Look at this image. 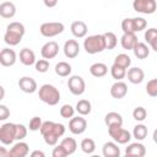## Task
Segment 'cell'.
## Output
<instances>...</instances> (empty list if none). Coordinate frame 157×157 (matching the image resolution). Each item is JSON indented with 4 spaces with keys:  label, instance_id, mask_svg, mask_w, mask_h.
<instances>
[{
    "label": "cell",
    "instance_id": "6da1fadb",
    "mask_svg": "<svg viewBox=\"0 0 157 157\" xmlns=\"http://www.w3.org/2000/svg\"><path fill=\"white\" fill-rule=\"evenodd\" d=\"M44 142L49 146H55L59 141V137H61L65 134V126L60 123H54L50 120L43 121L39 129Z\"/></svg>",
    "mask_w": 157,
    "mask_h": 157
},
{
    "label": "cell",
    "instance_id": "7a4b0ae2",
    "mask_svg": "<svg viewBox=\"0 0 157 157\" xmlns=\"http://www.w3.org/2000/svg\"><path fill=\"white\" fill-rule=\"evenodd\" d=\"M25 32H26V28L23 23L17 22V21L11 22L6 27V32L4 34V42L10 47H15L21 43L25 36Z\"/></svg>",
    "mask_w": 157,
    "mask_h": 157
},
{
    "label": "cell",
    "instance_id": "3957f363",
    "mask_svg": "<svg viewBox=\"0 0 157 157\" xmlns=\"http://www.w3.org/2000/svg\"><path fill=\"white\" fill-rule=\"evenodd\" d=\"M38 97L43 103L48 105H56L60 101V92L55 86L45 83L39 87Z\"/></svg>",
    "mask_w": 157,
    "mask_h": 157
},
{
    "label": "cell",
    "instance_id": "277c9868",
    "mask_svg": "<svg viewBox=\"0 0 157 157\" xmlns=\"http://www.w3.org/2000/svg\"><path fill=\"white\" fill-rule=\"evenodd\" d=\"M83 49L88 54H97L105 50V43L103 34H93L88 36L83 40Z\"/></svg>",
    "mask_w": 157,
    "mask_h": 157
},
{
    "label": "cell",
    "instance_id": "5b68a950",
    "mask_svg": "<svg viewBox=\"0 0 157 157\" xmlns=\"http://www.w3.org/2000/svg\"><path fill=\"white\" fill-rule=\"evenodd\" d=\"M64 29H65V26L61 22H44L39 27L40 34L43 37H47V38L55 37V36L63 33Z\"/></svg>",
    "mask_w": 157,
    "mask_h": 157
},
{
    "label": "cell",
    "instance_id": "8992f818",
    "mask_svg": "<svg viewBox=\"0 0 157 157\" xmlns=\"http://www.w3.org/2000/svg\"><path fill=\"white\" fill-rule=\"evenodd\" d=\"M108 134L114 140V142L120 145H125L131 140V134L121 126H109Z\"/></svg>",
    "mask_w": 157,
    "mask_h": 157
},
{
    "label": "cell",
    "instance_id": "52a82bcc",
    "mask_svg": "<svg viewBox=\"0 0 157 157\" xmlns=\"http://www.w3.org/2000/svg\"><path fill=\"white\" fill-rule=\"evenodd\" d=\"M15 123H5L0 126V142L2 145H11L15 141Z\"/></svg>",
    "mask_w": 157,
    "mask_h": 157
},
{
    "label": "cell",
    "instance_id": "ba28073f",
    "mask_svg": "<svg viewBox=\"0 0 157 157\" xmlns=\"http://www.w3.org/2000/svg\"><path fill=\"white\" fill-rule=\"evenodd\" d=\"M132 9L136 12L145 13V15H151L156 11L157 2H156V0H134Z\"/></svg>",
    "mask_w": 157,
    "mask_h": 157
},
{
    "label": "cell",
    "instance_id": "9c48e42d",
    "mask_svg": "<svg viewBox=\"0 0 157 157\" xmlns=\"http://www.w3.org/2000/svg\"><path fill=\"white\" fill-rule=\"evenodd\" d=\"M67 87H69V91L74 96H81L86 90V83H85V80L81 76L72 75L67 80Z\"/></svg>",
    "mask_w": 157,
    "mask_h": 157
},
{
    "label": "cell",
    "instance_id": "30bf717a",
    "mask_svg": "<svg viewBox=\"0 0 157 157\" xmlns=\"http://www.w3.org/2000/svg\"><path fill=\"white\" fill-rule=\"evenodd\" d=\"M86 128H87V120L82 115H77V117L70 118L69 130L74 135H81V134H83L86 131Z\"/></svg>",
    "mask_w": 157,
    "mask_h": 157
},
{
    "label": "cell",
    "instance_id": "8fae6325",
    "mask_svg": "<svg viewBox=\"0 0 157 157\" xmlns=\"http://www.w3.org/2000/svg\"><path fill=\"white\" fill-rule=\"evenodd\" d=\"M59 53V44L55 40H49L47 42L42 49H40V55L43 59H54Z\"/></svg>",
    "mask_w": 157,
    "mask_h": 157
},
{
    "label": "cell",
    "instance_id": "7c38bea8",
    "mask_svg": "<svg viewBox=\"0 0 157 157\" xmlns=\"http://www.w3.org/2000/svg\"><path fill=\"white\" fill-rule=\"evenodd\" d=\"M17 60V55L15 53L13 49L10 48H4L0 52V64L5 67H10L12 66Z\"/></svg>",
    "mask_w": 157,
    "mask_h": 157
},
{
    "label": "cell",
    "instance_id": "4fadbf2b",
    "mask_svg": "<svg viewBox=\"0 0 157 157\" xmlns=\"http://www.w3.org/2000/svg\"><path fill=\"white\" fill-rule=\"evenodd\" d=\"M64 54L69 59H75L80 53V44L76 39H69L64 44Z\"/></svg>",
    "mask_w": 157,
    "mask_h": 157
},
{
    "label": "cell",
    "instance_id": "5bb4252c",
    "mask_svg": "<svg viewBox=\"0 0 157 157\" xmlns=\"http://www.w3.org/2000/svg\"><path fill=\"white\" fill-rule=\"evenodd\" d=\"M18 87L25 93H34L37 91V82L29 76H23L18 80Z\"/></svg>",
    "mask_w": 157,
    "mask_h": 157
},
{
    "label": "cell",
    "instance_id": "9a60e30c",
    "mask_svg": "<svg viewBox=\"0 0 157 157\" xmlns=\"http://www.w3.org/2000/svg\"><path fill=\"white\" fill-rule=\"evenodd\" d=\"M9 153H10V157H26L29 153V146L27 142L20 140L11 147Z\"/></svg>",
    "mask_w": 157,
    "mask_h": 157
},
{
    "label": "cell",
    "instance_id": "2e32d148",
    "mask_svg": "<svg viewBox=\"0 0 157 157\" xmlns=\"http://www.w3.org/2000/svg\"><path fill=\"white\" fill-rule=\"evenodd\" d=\"M128 93V86L125 82H123L121 80L120 81H117L112 85L110 87V96L115 99H121L126 96Z\"/></svg>",
    "mask_w": 157,
    "mask_h": 157
},
{
    "label": "cell",
    "instance_id": "e0dca14e",
    "mask_svg": "<svg viewBox=\"0 0 157 157\" xmlns=\"http://www.w3.org/2000/svg\"><path fill=\"white\" fill-rule=\"evenodd\" d=\"M125 155L132 157H144L146 155V147L141 142H132L125 148Z\"/></svg>",
    "mask_w": 157,
    "mask_h": 157
},
{
    "label": "cell",
    "instance_id": "ac0fdd59",
    "mask_svg": "<svg viewBox=\"0 0 157 157\" xmlns=\"http://www.w3.org/2000/svg\"><path fill=\"white\" fill-rule=\"evenodd\" d=\"M125 76H128V80H129L131 83L139 85V83H141V82L144 81V78H145V72H144V70H142L141 67H130V69L128 70V72H126Z\"/></svg>",
    "mask_w": 157,
    "mask_h": 157
},
{
    "label": "cell",
    "instance_id": "d6986e66",
    "mask_svg": "<svg viewBox=\"0 0 157 157\" xmlns=\"http://www.w3.org/2000/svg\"><path fill=\"white\" fill-rule=\"evenodd\" d=\"M70 29H71V33H72V36L75 38H83V37H86L87 31H88L87 25L83 21H74L71 23Z\"/></svg>",
    "mask_w": 157,
    "mask_h": 157
},
{
    "label": "cell",
    "instance_id": "ffe728a7",
    "mask_svg": "<svg viewBox=\"0 0 157 157\" xmlns=\"http://www.w3.org/2000/svg\"><path fill=\"white\" fill-rule=\"evenodd\" d=\"M102 153L104 157H119L120 156V148L114 141H108L102 147Z\"/></svg>",
    "mask_w": 157,
    "mask_h": 157
},
{
    "label": "cell",
    "instance_id": "44dd1931",
    "mask_svg": "<svg viewBox=\"0 0 157 157\" xmlns=\"http://www.w3.org/2000/svg\"><path fill=\"white\" fill-rule=\"evenodd\" d=\"M16 15V6L11 1H4L0 4V16L2 18H12Z\"/></svg>",
    "mask_w": 157,
    "mask_h": 157
},
{
    "label": "cell",
    "instance_id": "7402d4cb",
    "mask_svg": "<svg viewBox=\"0 0 157 157\" xmlns=\"http://www.w3.org/2000/svg\"><path fill=\"white\" fill-rule=\"evenodd\" d=\"M20 61L26 65V66H31L36 63V54L32 49L29 48H23L20 52Z\"/></svg>",
    "mask_w": 157,
    "mask_h": 157
},
{
    "label": "cell",
    "instance_id": "603a6c76",
    "mask_svg": "<svg viewBox=\"0 0 157 157\" xmlns=\"http://www.w3.org/2000/svg\"><path fill=\"white\" fill-rule=\"evenodd\" d=\"M105 125L109 126H123V117L117 112H109L104 117Z\"/></svg>",
    "mask_w": 157,
    "mask_h": 157
},
{
    "label": "cell",
    "instance_id": "cb8c5ba5",
    "mask_svg": "<svg viewBox=\"0 0 157 157\" xmlns=\"http://www.w3.org/2000/svg\"><path fill=\"white\" fill-rule=\"evenodd\" d=\"M137 42L139 40H137V37L135 33H124L120 38V44L126 50H131Z\"/></svg>",
    "mask_w": 157,
    "mask_h": 157
},
{
    "label": "cell",
    "instance_id": "d4e9b609",
    "mask_svg": "<svg viewBox=\"0 0 157 157\" xmlns=\"http://www.w3.org/2000/svg\"><path fill=\"white\" fill-rule=\"evenodd\" d=\"M131 50L134 52V55H135L137 59H140V60L146 59V58L150 55V49H148V47H147L145 43H142V42H137V43L134 45V48H132Z\"/></svg>",
    "mask_w": 157,
    "mask_h": 157
},
{
    "label": "cell",
    "instance_id": "484cf974",
    "mask_svg": "<svg viewBox=\"0 0 157 157\" xmlns=\"http://www.w3.org/2000/svg\"><path fill=\"white\" fill-rule=\"evenodd\" d=\"M108 72V66L103 63H94L90 66V74L93 77H103Z\"/></svg>",
    "mask_w": 157,
    "mask_h": 157
},
{
    "label": "cell",
    "instance_id": "4316f807",
    "mask_svg": "<svg viewBox=\"0 0 157 157\" xmlns=\"http://www.w3.org/2000/svg\"><path fill=\"white\" fill-rule=\"evenodd\" d=\"M59 145L64 148V151L66 152V156L75 153V151L77 148V142L74 137H64Z\"/></svg>",
    "mask_w": 157,
    "mask_h": 157
},
{
    "label": "cell",
    "instance_id": "83f0119b",
    "mask_svg": "<svg viewBox=\"0 0 157 157\" xmlns=\"http://www.w3.org/2000/svg\"><path fill=\"white\" fill-rule=\"evenodd\" d=\"M145 40L147 42V44H150L152 50L157 52V29L156 28H148L145 32Z\"/></svg>",
    "mask_w": 157,
    "mask_h": 157
},
{
    "label": "cell",
    "instance_id": "f1b7e54d",
    "mask_svg": "<svg viewBox=\"0 0 157 157\" xmlns=\"http://www.w3.org/2000/svg\"><path fill=\"white\" fill-rule=\"evenodd\" d=\"M75 110H76L80 115H82V117L88 115V114L91 113V110H92L91 102L87 101V99H80V101L76 103V108H75Z\"/></svg>",
    "mask_w": 157,
    "mask_h": 157
},
{
    "label": "cell",
    "instance_id": "f546056e",
    "mask_svg": "<svg viewBox=\"0 0 157 157\" xmlns=\"http://www.w3.org/2000/svg\"><path fill=\"white\" fill-rule=\"evenodd\" d=\"M71 65L66 61H59L55 65V74L60 77H66L71 74Z\"/></svg>",
    "mask_w": 157,
    "mask_h": 157
},
{
    "label": "cell",
    "instance_id": "4dcf8cb0",
    "mask_svg": "<svg viewBox=\"0 0 157 157\" xmlns=\"http://www.w3.org/2000/svg\"><path fill=\"white\" fill-rule=\"evenodd\" d=\"M114 64L118 65V66H120V67H123V69H129V66L131 65V59H130V56L128 54L120 53V54H118L115 56Z\"/></svg>",
    "mask_w": 157,
    "mask_h": 157
},
{
    "label": "cell",
    "instance_id": "1f68e13d",
    "mask_svg": "<svg viewBox=\"0 0 157 157\" xmlns=\"http://www.w3.org/2000/svg\"><path fill=\"white\" fill-rule=\"evenodd\" d=\"M80 147H81L82 152H85L87 155H92L94 152V150H96V142H94V140H92L90 137H86V139H83L81 141Z\"/></svg>",
    "mask_w": 157,
    "mask_h": 157
},
{
    "label": "cell",
    "instance_id": "d6a6232c",
    "mask_svg": "<svg viewBox=\"0 0 157 157\" xmlns=\"http://www.w3.org/2000/svg\"><path fill=\"white\" fill-rule=\"evenodd\" d=\"M147 128L144 125V124H137L134 126V130H132V136L137 140V141H142L144 139H146L147 136Z\"/></svg>",
    "mask_w": 157,
    "mask_h": 157
},
{
    "label": "cell",
    "instance_id": "836d02e7",
    "mask_svg": "<svg viewBox=\"0 0 157 157\" xmlns=\"http://www.w3.org/2000/svg\"><path fill=\"white\" fill-rule=\"evenodd\" d=\"M103 37H104L105 49L112 50V49H114V48L117 47L118 38H117V36H115L113 32H105V33H103Z\"/></svg>",
    "mask_w": 157,
    "mask_h": 157
},
{
    "label": "cell",
    "instance_id": "e575fe53",
    "mask_svg": "<svg viewBox=\"0 0 157 157\" xmlns=\"http://www.w3.org/2000/svg\"><path fill=\"white\" fill-rule=\"evenodd\" d=\"M110 75H112V77L115 78L117 81H120L121 78L125 77V75H126V69H123V67H120V66L113 64L112 67H110Z\"/></svg>",
    "mask_w": 157,
    "mask_h": 157
},
{
    "label": "cell",
    "instance_id": "d590c367",
    "mask_svg": "<svg viewBox=\"0 0 157 157\" xmlns=\"http://www.w3.org/2000/svg\"><path fill=\"white\" fill-rule=\"evenodd\" d=\"M59 113H60L61 118L70 119V118H72L74 114H75V108H74L71 104H64V105H61Z\"/></svg>",
    "mask_w": 157,
    "mask_h": 157
},
{
    "label": "cell",
    "instance_id": "8d00e7d4",
    "mask_svg": "<svg viewBox=\"0 0 157 157\" xmlns=\"http://www.w3.org/2000/svg\"><path fill=\"white\" fill-rule=\"evenodd\" d=\"M121 29L124 33H135L134 18H124L121 21Z\"/></svg>",
    "mask_w": 157,
    "mask_h": 157
},
{
    "label": "cell",
    "instance_id": "74e56055",
    "mask_svg": "<svg viewBox=\"0 0 157 157\" xmlns=\"http://www.w3.org/2000/svg\"><path fill=\"white\" fill-rule=\"evenodd\" d=\"M147 117V112L144 107H136L134 110H132V118L136 120V121H144Z\"/></svg>",
    "mask_w": 157,
    "mask_h": 157
},
{
    "label": "cell",
    "instance_id": "f35d334b",
    "mask_svg": "<svg viewBox=\"0 0 157 157\" xmlns=\"http://www.w3.org/2000/svg\"><path fill=\"white\" fill-rule=\"evenodd\" d=\"M34 67L38 72L40 74H44L49 70V61L47 59H39V60H36L34 63Z\"/></svg>",
    "mask_w": 157,
    "mask_h": 157
},
{
    "label": "cell",
    "instance_id": "ab89813d",
    "mask_svg": "<svg viewBox=\"0 0 157 157\" xmlns=\"http://www.w3.org/2000/svg\"><path fill=\"white\" fill-rule=\"evenodd\" d=\"M146 93L150 97H156L157 96V78H152L147 82L146 85Z\"/></svg>",
    "mask_w": 157,
    "mask_h": 157
},
{
    "label": "cell",
    "instance_id": "60d3db41",
    "mask_svg": "<svg viewBox=\"0 0 157 157\" xmlns=\"http://www.w3.org/2000/svg\"><path fill=\"white\" fill-rule=\"evenodd\" d=\"M27 136V128L23 124H16L15 128V140H23Z\"/></svg>",
    "mask_w": 157,
    "mask_h": 157
},
{
    "label": "cell",
    "instance_id": "b9f144b4",
    "mask_svg": "<svg viewBox=\"0 0 157 157\" xmlns=\"http://www.w3.org/2000/svg\"><path fill=\"white\" fill-rule=\"evenodd\" d=\"M134 26H135V33L140 32V31L146 28L147 21L145 18H142V17H134Z\"/></svg>",
    "mask_w": 157,
    "mask_h": 157
},
{
    "label": "cell",
    "instance_id": "7bdbcfd3",
    "mask_svg": "<svg viewBox=\"0 0 157 157\" xmlns=\"http://www.w3.org/2000/svg\"><path fill=\"white\" fill-rule=\"evenodd\" d=\"M42 123H43V121H42V119H40L39 117H33V118L29 120V125H28V128H29L31 131H37V130L40 129Z\"/></svg>",
    "mask_w": 157,
    "mask_h": 157
},
{
    "label": "cell",
    "instance_id": "ee69618b",
    "mask_svg": "<svg viewBox=\"0 0 157 157\" xmlns=\"http://www.w3.org/2000/svg\"><path fill=\"white\" fill-rule=\"evenodd\" d=\"M52 156L53 157H66V152L64 151V148L60 146V145H55V147L53 148V152H52Z\"/></svg>",
    "mask_w": 157,
    "mask_h": 157
},
{
    "label": "cell",
    "instance_id": "f6af8a7d",
    "mask_svg": "<svg viewBox=\"0 0 157 157\" xmlns=\"http://www.w3.org/2000/svg\"><path fill=\"white\" fill-rule=\"evenodd\" d=\"M10 117V109L5 104H0V121L6 120Z\"/></svg>",
    "mask_w": 157,
    "mask_h": 157
},
{
    "label": "cell",
    "instance_id": "bcb514c9",
    "mask_svg": "<svg viewBox=\"0 0 157 157\" xmlns=\"http://www.w3.org/2000/svg\"><path fill=\"white\" fill-rule=\"evenodd\" d=\"M43 4H44L47 7L52 9V7H55V6H56L58 0H43Z\"/></svg>",
    "mask_w": 157,
    "mask_h": 157
},
{
    "label": "cell",
    "instance_id": "7dc6e473",
    "mask_svg": "<svg viewBox=\"0 0 157 157\" xmlns=\"http://www.w3.org/2000/svg\"><path fill=\"white\" fill-rule=\"evenodd\" d=\"M7 156H10L9 150H6L5 147H1L0 146V157H7Z\"/></svg>",
    "mask_w": 157,
    "mask_h": 157
},
{
    "label": "cell",
    "instance_id": "c3c4849f",
    "mask_svg": "<svg viewBox=\"0 0 157 157\" xmlns=\"http://www.w3.org/2000/svg\"><path fill=\"white\" fill-rule=\"evenodd\" d=\"M31 156L32 157H44L45 153L42 151H33V152H31Z\"/></svg>",
    "mask_w": 157,
    "mask_h": 157
},
{
    "label": "cell",
    "instance_id": "681fc988",
    "mask_svg": "<svg viewBox=\"0 0 157 157\" xmlns=\"http://www.w3.org/2000/svg\"><path fill=\"white\" fill-rule=\"evenodd\" d=\"M4 97H5V88L0 85V101H2Z\"/></svg>",
    "mask_w": 157,
    "mask_h": 157
}]
</instances>
